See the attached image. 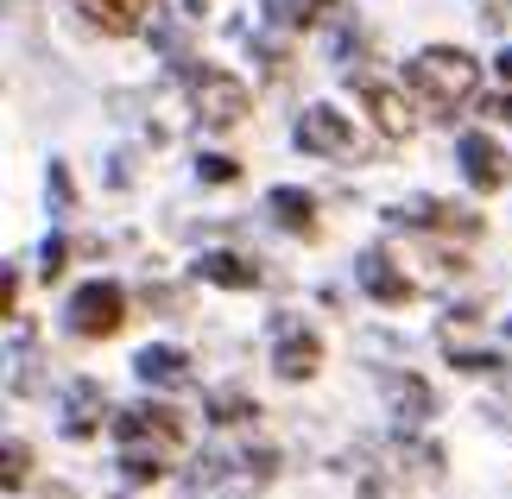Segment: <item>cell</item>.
<instances>
[{
  "label": "cell",
  "mask_w": 512,
  "mask_h": 499,
  "mask_svg": "<svg viewBox=\"0 0 512 499\" xmlns=\"http://www.w3.org/2000/svg\"><path fill=\"white\" fill-rule=\"evenodd\" d=\"M133 373H140L146 386H184V379H190V361H184L177 348H165V342H159V348H140Z\"/></svg>",
  "instance_id": "2e32d148"
},
{
  "label": "cell",
  "mask_w": 512,
  "mask_h": 499,
  "mask_svg": "<svg viewBox=\"0 0 512 499\" xmlns=\"http://www.w3.org/2000/svg\"><path fill=\"white\" fill-rule=\"evenodd\" d=\"M121 474L133 487H146V481H159L165 474V455H146V449H121Z\"/></svg>",
  "instance_id": "ffe728a7"
},
{
  "label": "cell",
  "mask_w": 512,
  "mask_h": 499,
  "mask_svg": "<svg viewBox=\"0 0 512 499\" xmlns=\"http://www.w3.org/2000/svg\"><path fill=\"white\" fill-rule=\"evenodd\" d=\"M196 177H203V184H234V177H241V165H234V158H222V152H203Z\"/></svg>",
  "instance_id": "7402d4cb"
},
{
  "label": "cell",
  "mask_w": 512,
  "mask_h": 499,
  "mask_svg": "<svg viewBox=\"0 0 512 499\" xmlns=\"http://www.w3.org/2000/svg\"><path fill=\"white\" fill-rule=\"evenodd\" d=\"M361 285H367V297H380V304H411V297H418V285H411V278L392 266V253H361Z\"/></svg>",
  "instance_id": "8fae6325"
},
{
  "label": "cell",
  "mask_w": 512,
  "mask_h": 499,
  "mask_svg": "<svg viewBox=\"0 0 512 499\" xmlns=\"http://www.w3.org/2000/svg\"><path fill=\"white\" fill-rule=\"evenodd\" d=\"M392 222H399V228H430V234H481V215H475V209L437 203V196L399 203V209H392Z\"/></svg>",
  "instance_id": "ba28073f"
},
{
  "label": "cell",
  "mask_w": 512,
  "mask_h": 499,
  "mask_svg": "<svg viewBox=\"0 0 512 499\" xmlns=\"http://www.w3.org/2000/svg\"><path fill=\"white\" fill-rule=\"evenodd\" d=\"M456 158H462V177H468L475 190H500V184H506V158H500V146H494L487 133H462Z\"/></svg>",
  "instance_id": "30bf717a"
},
{
  "label": "cell",
  "mask_w": 512,
  "mask_h": 499,
  "mask_svg": "<svg viewBox=\"0 0 512 499\" xmlns=\"http://www.w3.org/2000/svg\"><path fill=\"white\" fill-rule=\"evenodd\" d=\"M506 335H512V323H506Z\"/></svg>",
  "instance_id": "f1b7e54d"
},
{
  "label": "cell",
  "mask_w": 512,
  "mask_h": 499,
  "mask_svg": "<svg viewBox=\"0 0 512 499\" xmlns=\"http://www.w3.org/2000/svg\"><path fill=\"white\" fill-rule=\"evenodd\" d=\"M76 7H83V19H89L95 32H133L146 0H76Z\"/></svg>",
  "instance_id": "e0dca14e"
},
{
  "label": "cell",
  "mask_w": 512,
  "mask_h": 499,
  "mask_svg": "<svg viewBox=\"0 0 512 499\" xmlns=\"http://www.w3.org/2000/svg\"><path fill=\"white\" fill-rule=\"evenodd\" d=\"M494 64H500V76H506V83H512V45H506V51L494 57Z\"/></svg>",
  "instance_id": "83f0119b"
},
{
  "label": "cell",
  "mask_w": 512,
  "mask_h": 499,
  "mask_svg": "<svg viewBox=\"0 0 512 499\" xmlns=\"http://www.w3.org/2000/svg\"><path fill=\"white\" fill-rule=\"evenodd\" d=\"M171 7H184V19H203V0H171Z\"/></svg>",
  "instance_id": "4316f807"
},
{
  "label": "cell",
  "mask_w": 512,
  "mask_h": 499,
  "mask_svg": "<svg viewBox=\"0 0 512 499\" xmlns=\"http://www.w3.org/2000/svg\"><path fill=\"white\" fill-rule=\"evenodd\" d=\"M266 209H272V222L291 228V234H317V196L310 190H272Z\"/></svg>",
  "instance_id": "9a60e30c"
},
{
  "label": "cell",
  "mask_w": 512,
  "mask_h": 499,
  "mask_svg": "<svg viewBox=\"0 0 512 499\" xmlns=\"http://www.w3.org/2000/svg\"><path fill=\"white\" fill-rule=\"evenodd\" d=\"M253 417V398L247 392H209V424L228 430V424H247Z\"/></svg>",
  "instance_id": "d6986e66"
},
{
  "label": "cell",
  "mask_w": 512,
  "mask_h": 499,
  "mask_svg": "<svg viewBox=\"0 0 512 499\" xmlns=\"http://www.w3.org/2000/svg\"><path fill=\"white\" fill-rule=\"evenodd\" d=\"M64 259H70V241H64V234H51V241L38 247V278H57V272H64Z\"/></svg>",
  "instance_id": "603a6c76"
},
{
  "label": "cell",
  "mask_w": 512,
  "mask_h": 499,
  "mask_svg": "<svg viewBox=\"0 0 512 499\" xmlns=\"http://www.w3.org/2000/svg\"><path fill=\"white\" fill-rule=\"evenodd\" d=\"M114 436H121V449H146V455H177L184 449V424H177L171 405H127L114 417Z\"/></svg>",
  "instance_id": "3957f363"
},
{
  "label": "cell",
  "mask_w": 512,
  "mask_h": 499,
  "mask_svg": "<svg viewBox=\"0 0 512 499\" xmlns=\"http://www.w3.org/2000/svg\"><path fill=\"white\" fill-rule=\"evenodd\" d=\"M348 89L367 102L373 127H380L386 139H411V133H418V108H411V102H405V89H392L386 76H373V70H354V76H348Z\"/></svg>",
  "instance_id": "5b68a950"
},
{
  "label": "cell",
  "mask_w": 512,
  "mask_h": 499,
  "mask_svg": "<svg viewBox=\"0 0 512 499\" xmlns=\"http://www.w3.org/2000/svg\"><path fill=\"white\" fill-rule=\"evenodd\" d=\"M405 83H411V95L437 114H456L468 95L481 89V57H468V51H456V45H430V51H418L405 64Z\"/></svg>",
  "instance_id": "6da1fadb"
},
{
  "label": "cell",
  "mask_w": 512,
  "mask_h": 499,
  "mask_svg": "<svg viewBox=\"0 0 512 499\" xmlns=\"http://www.w3.org/2000/svg\"><path fill=\"white\" fill-rule=\"evenodd\" d=\"M323 361V348H317V335L310 329H279V348H272V367H279V379H310Z\"/></svg>",
  "instance_id": "7c38bea8"
},
{
  "label": "cell",
  "mask_w": 512,
  "mask_h": 499,
  "mask_svg": "<svg viewBox=\"0 0 512 499\" xmlns=\"http://www.w3.org/2000/svg\"><path fill=\"white\" fill-rule=\"evenodd\" d=\"M468 316H475V310H468V304H456V310H449L443 316V329H437V342H443V354H449V367H462V373H494L500 367V354L494 348H481V342H468Z\"/></svg>",
  "instance_id": "9c48e42d"
},
{
  "label": "cell",
  "mask_w": 512,
  "mask_h": 499,
  "mask_svg": "<svg viewBox=\"0 0 512 499\" xmlns=\"http://www.w3.org/2000/svg\"><path fill=\"white\" fill-rule=\"evenodd\" d=\"M184 89H190V108L203 127H234L247 114V89L215 64H184Z\"/></svg>",
  "instance_id": "7a4b0ae2"
},
{
  "label": "cell",
  "mask_w": 512,
  "mask_h": 499,
  "mask_svg": "<svg viewBox=\"0 0 512 499\" xmlns=\"http://www.w3.org/2000/svg\"><path fill=\"white\" fill-rule=\"evenodd\" d=\"M121 323H127V291L114 285V278H89V285L70 297V329H76V335H89V342L114 335Z\"/></svg>",
  "instance_id": "277c9868"
},
{
  "label": "cell",
  "mask_w": 512,
  "mask_h": 499,
  "mask_svg": "<svg viewBox=\"0 0 512 499\" xmlns=\"http://www.w3.org/2000/svg\"><path fill=\"white\" fill-rule=\"evenodd\" d=\"M272 26H291V32H304V26H317L323 13H336V0H260Z\"/></svg>",
  "instance_id": "ac0fdd59"
},
{
  "label": "cell",
  "mask_w": 512,
  "mask_h": 499,
  "mask_svg": "<svg viewBox=\"0 0 512 499\" xmlns=\"http://www.w3.org/2000/svg\"><path fill=\"white\" fill-rule=\"evenodd\" d=\"M32 474V449L26 443H7V468H0V487L7 493H19V481Z\"/></svg>",
  "instance_id": "44dd1931"
},
{
  "label": "cell",
  "mask_w": 512,
  "mask_h": 499,
  "mask_svg": "<svg viewBox=\"0 0 512 499\" xmlns=\"http://www.w3.org/2000/svg\"><path fill=\"white\" fill-rule=\"evenodd\" d=\"M487 114H494V121H512V95H494V102H481Z\"/></svg>",
  "instance_id": "d4e9b609"
},
{
  "label": "cell",
  "mask_w": 512,
  "mask_h": 499,
  "mask_svg": "<svg viewBox=\"0 0 512 499\" xmlns=\"http://www.w3.org/2000/svg\"><path fill=\"white\" fill-rule=\"evenodd\" d=\"M298 146L310 158H361V139L336 108H304L298 114Z\"/></svg>",
  "instance_id": "52a82bcc"
},
{
  "label": "cell",
  "mask_w": 512,
  "mask_h": 499,
  "mask_svg": "<svg viewBox=\"0 0 512 499\" xmlns=\"http://www.w3.org/2000/svg\"><path fill=\"white\" fill-rule=\"evenodd\" d=\"M380 398H386L392 424H399L405 436L424 430L430 417H437V392H430V379H418V373H386L380 379Z\"/></svg>",
  "instance_id": "8992f818"
},
{
  "label": "cell",
  "mask_w": 512,
  "mask_h": 499,
  "mask_svg": "<svg viewBox=\"0 0 512 499\" xmlns=\"http://www.w3.org/2000/svg\"><path fill=\"white\" fill-rule=\"evenodd\" d=\"M481 7H487V13H481L487 26H500V19H506V0H481Z\"/></svg>",
  "instance_id": "484cf974"
},
{
  "label": "cell",
  "mask_w": 512,
  "mask_h": 499,
  "mask_svg": "<svg viewBox=\"0 0 512 499\" xmlns=\"http://www.w3.org/2000/svg\"><path fill=\"white\" fill-rule=\"evenodd\" d=\"M45 190H51V209L64 215V209H70V171H64V165H51V177H45Z\"/></svg>",
  "instance_id": "cb8c5ba5"
},
{
  "label": "cell",
  "mask_w": 512,
  "mask_h": 499,
  "mask_svg": "<svg viewBox=\"0 0 512 499\" xmlns=\"http://www.w3.org/2000/svg\"><path fill=\"white\" fill-rule=\"evenodd\" d=\"M102 430V386L95 379H76L70 398H64V436L70 443H83V436Z\"/></svg>",
  "instance_id": "4fadbf2b"
},
{
  "label": "cell",
  "mask_w": 512,
  "mask_h": 499,
  "mask_svg": "<svg viewBox=\"0 0 512 499\" xmlns=\"http://www.w3.org/2000/svg\"><path fill=\"white\" fill-rule=\"evenodd\" d=\"M196 278L228 285V291H253V285H260V266H253L247 253H203V259H196Z\"/></svg>",
  "instance_id": "5bb4252c"
}]
</instances>
